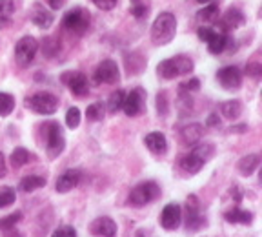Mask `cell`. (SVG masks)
<instances>
[{"label":"cell","instance_id":"obj_1","mask_svg":"<svg viewBox=\"0 0 262 237\" xmlns=\"http://www.w3.org/2000/svg\"><path fill=\"white\" fill-rule=\"evenodd\" d=\"M177 33V18L173 13L164 11L155 18L151 26V41L157 46H166L175 38Z\"/></svg>","mask_w":262,"mask_h":237},{"label":"cell","instance_id":"obj_2","mask_svg":"<svg viewBox=\"0 0 262 237\" xmlns=\"http://www.w3.org/2000/svg\"><path fill=\"white\" fill-rule=\"evenodd\" d=\"M195 64H193L191 57L188 55H177V57L166 58L162 61L159 66H157V73L160 75L166 81H171L175 77H180V75H188L193 71Z\"/></svg>","mask_w":262,"mask_h":237},{"label":"cell","instance_id":"obj_3","mask_svg":"<svg viewBox=\"0 0 262 237\" xmlns=\"http://www.w3.org/2000/svg\"><path fill=\"white\" fill-rule=\"evenodd\" d=\"M213 155H215V146L213 144H199V146H195L189 151L188 155L180 159V168L186 173H199Z\"/></svg>","mask_w":262,"mask_h":237},{"label":"cell","instance_id":"obj_4","mask_svg":"<svg viewBox=\"0 0 262 237\" xmlns=\"http://www.w3.org/2000/svg\"><path fill=\"white\" fill-rule=\"evenodd\" d=\"M42 131H44V137H46V151H48V155L51 159H57L66 148V139H64V133H62L60 124L53 123V121L46 123Z\"/></svg>","mask_w":262,"mask_h":237},{"label":"cell","instance_id":"obj_5","mask_svg":"<svg viewBox=\"0 0 262 237\" xmlns=\"http://www.w3.org/2000/svg\"><path fill=\"white\" fill-rule=\"evenodd\" d=\"M62 24H64V29H68L70 33H73V35H84V33L88 31V28H90L91 24V15L88 9L84 8H75L71 9V11H68L64 15V21H62Z\"/></svg>","mask_w":262,"mask_h":237},{"label":"cell","instance_id":"obj_6","mask_svg":"<svg viewBox=\"0 0 262 237\" xmlns=\"http://www.w3.org/2000/svg\"><path fill=\"white\" fill-rule=\"evenodd\" d=\"M26 106L35 113L53 115L58 110V98L48 91H40V93H35L26 98Z\"/></svg>","mask_w":262,"mask_h":237},{"label":"cell","instance_id":"obj_7","mask_svg":"<svg viewBox=\"0 0 262 237\" xmlns=\"http://www.w3.org/2000/svg\"><path fill=\"white\" fill-rule=\"evenodd\" d=\"M160 197V188L159 184L153 183V181H146V183L137 184L135 188L131 190L129 193V203L133 206H144L153 203L155 199Z\"/></svg>","mask_w":262,"mask_h":237},{"label":"cell","instance_id":"obj_8","mask_svg":"<svg viewBox=\"0 0 262 237\" xmlns=\"http://www.w3.org/2000/svg\"><path fill=\"white\" fill-rule=\"evenodd\" d=\"M38 51V42L35 37H22L20 41L15 44V61L20 68H28L29 64L33 62L35 55Z\"/></svg>","mask_w":262,"mask_h":237},{"label":"cell","instance_id":"obj_9","mask_svg":"<svg viewBox=\"0 0 262 237\" xmlns=\"http://www.w3.org/2000/svg\"><path fill=\"white\" fill-rule=\"evenodd\" d=\"M119 78H120L119 66H117L115 61H111V58L102 61L97 66V70H95V82L97 84H115V82H119Z\"/></svg>","mask_w":262,"mask_h":237},{"label":"cell","instance_id":"obj_10","mask_svg":"<svg viewBox=\"0 0 262 237\" xmlns=\"http://www.w3.org/2000/svg\"><path fill=\"white\" fill-rule=\"evenodd\" d=\"M144 104H146V91L142 88H135L124 97L122 110L127 117H137L139 113H142Z\"/></svg>","mask_w":262,"mask_h":237},{"label":"cell","instance_id":"obj_11","mask_svg":"<svg viewBox=\"0 0 262 237\" xmlns=\"http://www.w3.org/2000/svg\"><path fill=\"white\" fill-rule=\"evenodd\" d=\"M217 81L228 91H235L242 86V71L237 66H226L217 71Z\"/></svg>","mask_w":262,"mask_h":237},{"label":"cell","instance_id":"obj_12","mask_svg":"<svg viewBox=\"0 0 262 237\" xmlns=\"http://www.w3.org/2000/svg\"><path fill=\"white\" fill-rule=\"evenodd\" d=\"M62 82L66 86L70 88V91L77 97H84L90 91V86H88V78L82 71H66L62 75Z\"/></svg>","mask_w":262,"mask_h":237},{"label":"cell","instance_id":"obj_13","mask_svg":"<svg viewBox=\"0 0 262 237\" xmlns=\"http://www.w3.org/2000/svg\"><path fill=\"white\" fill-rule=\"evenodd\" d=\"M206 225V219L201 215V205L195 195H189L186 201V226L188 230H199Z\"/></svg>","mask_w":262,"mask_h":237},{"label":"cell","instance_id":"obj_14","mask_svg":"<svg viewBox=\"0 0 262 237\" xmlns=\"http://www.w3.org/2000/svg\"><path fill=\"white\" fill-rule=\"evenodd\" d=\"M182 223V208L177 203H169L164 206L162 213H160V225L166 230H177Z\"/></svg>","mask_w":262,"mask_h":237},{"label":"cell","instance_id":"obj_15","mask_svg":"<svg viewBox=\"0 0 262 237\" xmlns=\"http://www.w3.org/2000/svg\"><path fill=\"white\" fill-rule=\"evenodd\" d=\"M29 16H31L33 24L37 26V28H40V29H49V28H51V24H53V21H55L53 13L48 11V9H46L42 4H38V2H37V4H33Z\"/></svg>","mask_w":262,"mask_h":237},{"label":"cell","instance_id":"obj_16","mask_svg":"<svg viewBox=\"0 0 262 237\" xmlns=\"http://www.w3.org/2000/svg\"><path fill=\"white\" fill-rule=\"evenodd\" d=\"M82 179V173L78 170H68L64 172L60 177L57 179V184H55V188H57L58 193H68L70 190H73Z\"/></svg>","mask_w":262,"mask_h":237},{"label":"cell","instance_id":"obj_17","mask_svg":"<svg viewBox=\"0 0 262 237\" xmlns=\"http://www.w3.org/2000/svg\"><path fill=\"white\" fill-rule=\"evenodd\" d=\"M244 24V15H242V11H238V9L235 8H229L228 11L224 13V16L221 18V22H219V26H221L222 31H233V29L241 28V26Z\"/></svg>","mask_w":262,"mask_h":237},{"label":"cell","instance_id":"obj_18","mask_svg":"<svg viewBox=\"0 0 262 237\" xmlns=\"http://www.w3.org/2000/svg\"><path fill=\"white\" fill-rule=\"evenodd\" d=\"M144 143H146L147 150L151 151V153H157V155H164V153L168 151V141H166L164 133H160V131H151V133H147Z\"/></svg>","mask_w":262,"mask_h":237},{"label":"cell","instance_id":"obj_19","mask_svg":"<svg viewBox=\"0 0 262 237\" xmlns=\"http://www.w3.org/2000/svg\"><path fill=\"white\" fill-rule=\"evenodd\" d=\"M91 232L100 237H115L117 235V223L111 217H98L91 225Z\"/></svg>","mask_w":262,"mask_h":237},{"label":"cell","instance_id":"obj_20","mask_svg":"<svg viewBox=\"0 0 262 237\" xmlns=\"http://www.w3.org/2000/svg\"><path fill=\"white\" fill-rule=\"evenodd\" d=\"M226 221L231 223V225H251V221H253V213L251 212H246V210L242 208H231L228 210V212L224 213Z\"/></svg>","mask_w":262,"mask_h":237},{"label":"cell","instance_id":"obj_21","mask_svg":"<svg viewBox=\"0 0 262 237\" xmlns=\"http://www.w3.org/2000/svg\"><path fill=\"white\" fill-rule=\"evenodd\" d=\"M202 133H204V130H202L201 124H188V126L182 128V131H180V135H182V141H184V144H188V146H193V144H196L199 141L202 139Z\"/></svg>","mask_w":262,"mask_h":237},{"label":"cell","instance_id":"obj_22","mask_svg":"<svg viewBox=\"0 0 262 237\" xmlns=\"http://www.w3.org/2000/svg\"><path fill=\"white\" fill-rule=\"evenodd\" d=\"M208 49H209V53H213V55H219V53H222L226 49V46H228V35L226 33H221V31H215L211 33V37L208 38Z\"/></svg>","mask_w":262,"mask_h":237},{"label":"cell","instance_id":"obj_23","mask_svg":"<svg viewBox=\"0 0 262 237\" xmlns=\"http://www.w3.org/2000/svg\"><path fill=\"white\" fill-rule=\"evenodd\" d=\"M258 164H260V157H258L257 153H250V155H244L241 161H238L237 168L242 175H251V173L258 168Z\"/></svg>","mask_w":262,"mask_h":237},{"label":"cell","instance_id":"obj_24","mask_svg":"<svg viewBox=\"0 0 262 237\" xmlns=\"http://www.w3.org/2000/svg\"><path fill=\"white\" fill-rule=\"evenodd\" d=\"M46 183H48V181H46V177L28 175V177H24V179L20 181V190H22V192H26V193L35 192V190H38V188H44Z\"/></svg>","mask_w":262,"mask_h":237},{"label":"cell","instance_id":"obj_25","mask_svg":"<svg viewBox=\"0 0 262 237\" xmlns=\"http://www.w3.org/2000/svg\"><path fill=\"white\" fill-rule=\"evenodd\" d=\"M221 111L226 118L235 121V118H238L242 113V103L241 101H226V103H222Z\"/></svg>","mask_w":262,"mask_h":237},{"label":"cell","instance_id":"obj_26","mask_svg":"<svg viewBox=\"0 0 262 237\" xmlns=\"http://www.w3.org/2000/svg\"><path fill=\"white\" fill-rule=\"evenodd\" d=\"M124 97H126V93H124L122 90H117L113 91V93L110 95V98H107V111L110 113H117V111L122 110V104H124Z\"/></svg>","mask_w":262,"mask_h":237},{"label":"cell","instance_id":"obj_27","mask_svg":"<svg viewBox=\"0 0 262 237\" xmlns=\"http://www.w3.org/2000/svg\"><path fill=\"white\" fill-rule=\"evenodd\" d=\"M15 13V2L13 0H0V26H6L11 21Z\"/></svg>","mask_w":262,"mask_h":237},{"label":"cell","instance_id":"obj_28","mask_svg":"<svg viewBox=\"0 0 262 237\" xmlns=\"http://www.w3.org/2000/svg\"><path fill=\"white\" fill-rule=\"evenodd\" d=\"M104 113H106V104L104 103H93V104H90L86 110V117L90 118V121H93V123L102 121Z\"/></svg>","mask_w":262,"mask_h":237},{"label":"cell","instance_id":"obj_29","mask_svg":"<svg viewBox=\"0 0 262 237\" xmlns=\"http://www.w3.org/2000/svg\"><path fill=\"white\" fill-rule=\"evenodd\" d=\"M31 155H29V151L26 148H15V151L11 153V164L13 168H22L26 163H29Z\"/></svg>","mask_w":262,"mask_h":237},{"label":"cell","instance_id":"obj_30","mask_svg":"<svg viewBox=\"0 0 262 237\" xmlns=\"http://www.w3.org/2000/svg\"><path fill=\"white\" fill-rule=\"evenodd\" d=\"M15 108V97L9 93H0V117H8Z\"/></svg>","mask_w":262,"mask_h":237},{"label":"cell","instance_id":"obj_31","mask_svg":"<svg viewBox=\"0 0 262 237\" xmlns=\"http://www.w3.org/2000/svg\"><path fill=\"white\" fill-rule=\"evenodd\" d=\"M217 16H219L217 4H209V6H206L204 9H201V11L196 13V18L202 21V22H213Z\"/></svg>","mask_w":262,"mask_h":237},{"label":"cell","instance_id":"obj_32","mask_svg":"<svg viewBox=\"0 0 262 237\" xmlns=\"http://www.w3.org/2000/svg\"><path fill=\"white\" fill-rule=\"evenodd\" d=\"M16 199V193L11 186H2L0 188V208H6V206H11Z\"/></svg>","mask_w":262,"mask_h":237},{"label":"cell","instance_id":"obj_33","mask_svg":"<svg viewBox=\"0 0 262 237\" xmlns=\"http://www.w3.org/2000/svg\"><path fill=\"white\" fill-rule=\"evenodd\" d=\"M18 221H22V212L9 213V215L0 219V230H11L18 225Z\"/></svg>","mask_w":262,"mask_h":237},{"label":"cell","instance_id":"obj_34","mask_svg":"<svg viewBox=\"0 0 262 237\" xmlns=\"http://www.w3.org/2000/svg\"><path fill=\"white\" fill-rule=\"evenodd\" d=\"M78 124H80V110L73 106L66 113V126L70 130H75V128H78Z\"/></svg>","mask_w":262,"mask_h":237},{"label":"cell","instance_id":"obj_35","mask_svg":"<svg viewBox=\"0 0 262 237\" xmlns=\"http://www.w3.org/2000/svg\"><path fill=\"white\" fill-rule=\"evenodd\" d=\"M196 90H201V81H199V78H189V81L182 82L179 86L180 95H186V93H189V91H196Z\"/></svg>","mask_w":262,"mask_h":237},{"label":"cell","instance_id":"obj_36","mask_svg":"<svg viewBox=\"0 0 262 237\" xmlns=\"http://www.w3.org/2000/svg\"><path fill=\"white\" fill-rule=\"evenodd\" d=\"M157 111L160 115H168V93L166 91L157 93Z\"/></svg>","mask_w":262,"mask_h":237},{"label":"cell","instance_id":"obj_37","mask_svg":"<svg viewBox=\"0 0 262 237\" xmlns=\"http://www.w3.org/2000/svg\"><path fill=\"white\" fill-rule=\"evenodd\" d=\"M246 75H250L253 78H258L262 75V66L260 62H250V64L246 66Z\"/></svg>","mask_w":262,"mask_h":237},{"label":"cell","instance_id":"obj_38","mask_svg":"<svg viewBox=\"0 0 262 237\" xmlns=\"http://www.w3.org/2000/svg\"><path fill=\"white\" fill-rule=\"evenodd\" d=\"M51 237H77V230L73 226H60L55 230Z\"/></svg>","mask_w":262,"mask_h":237},{"label":"cell","instance_id":"obj_39","mask_svg":"<svg viewBox=\"0 0 262 237\" xmlns=\"http://www.w3.org/2000/svg\"><path fill=\"white\" fill-rule=\"evenodd\" d=\"M98 9H102V11H111V9L117 6V0H91Z\"/></svg>","mask_w":262,"mask_h":237},{"label":"cell","instance_id":"obj_40","mask_svg":"<svg viewBox=\"0 0 262 237\" xmlns=\"http://www.w3.org/2000/svg\"><path fill=\"white\" fill-rule=\"evenodd\" d=\"M147 6H144V4H133V8H131V15L133 16H137V18H144V16L147 15Z\"/></svg>","mask_w":262,"mask_h":237},{"label":"cell","instance_id":"obj_41","mask_svg":"<svg viewBox=\"0 0 262 237\" xmlns=\"http://www.w3.org/2000/svg\"><path fill=\"white\" fill-rule=\"evenodd\" d=\"M215 31V29L213 28H204V26H202V28H199V31H196V35H199V38H201V41H208L209 37H211V33Z\"/></svg>","mask_w":262,"mask_h":237},{"label":"cell","instance_id":"obj_42","mask_svg":"<svg viewBox=\"0 0 262 237\" xmlns=\"http://www.w3.org/2000/svg\"><path fill=\"white\" fill-rule=\"evenodd\" d=\"M206 124H208V126H221V118H219V115L217 113H211L208 117V121H206Z\"/></svg>","mask_w":262,"mask_h":237},{"label":"cell","instance_id":"obj_43","mask_svg":"<svg viewBox=\"0 0 262 237\" xmlns=\"http://www.w3.org/2000/svg\"><path fill=\"white\" fill-rule=\"evenodd\" d=\"M6 173H8V166H6L4 153L0 151V177H6Z\"/></svg>","mask_w":262,"mask_h":237},{"label":"cell","instance_id":"obj_44","mask_svg":"<svg viewBox=\"0 0 262 237\" xmlns=\"http://www.w3.org/2000/svg\"><path fill=\"white\" fill-rule=\"evenodd\" d=\"M48 6L51 9H60L64 6V0H48Z\"/></svg>","mask_w":262,"mask_h":237},{"label":"cell","instance_id":"obj_45","mask_svg":"<svg viewBox=\"0 0 262 237\" xmlns=\"http://www.w3.org/2000/svg\"><path fill=\"white\" fill-rule=\"evenodd\" d=\"M235 131H246V126H238V128H229L228 133H235Z\"/></svg>","mask_w":262,"mask_h":237},{"label":"cell","instance_id":"obj_46","mask_svg":"<svg viewBox=\"0 0 262 237\" xmlns=\"http://www.w3.org/2000/svg\"><path fill=\"white\" fill-rule=\"evenodd\" d=\"M196 2H201V4H206V2H211V0H196Z\"/></svg>","mask_w":262,"mask_h":237}]
</instances>
